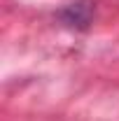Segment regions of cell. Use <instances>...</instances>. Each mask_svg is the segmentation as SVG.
I'll use <instances>...</instances> for the list:
<instances>
[{
  "mask_svg": "<svg viewBox=\"0 0 119 121\" xmlns=\"http://www.w3.org/2000/svg\"><path fill=\"white\" fill-rule=\"evenodd\" d=\"M89 7L84 5V2H77V5H70L65 12H63V19L68 21V23H73L77 21V26H87V21H89Z\"/></svg>",
  "mask_w": 119,
  "mask_h": 121,
  "instance_id": "1",
  "label": "cell"
}]
</instances>
